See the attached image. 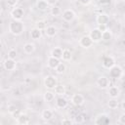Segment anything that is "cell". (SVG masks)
Here are the masks:
<instances>
[{
    "mask_svg": "<svg viewBox=\"0 0 125 125\" xmlns=\"http://www.w3.org/2000/svg\"><path fill=\"white\" fill-rule=\"evenodd\" d=\"M24 30V25L21 21H15L13 20L9 23V31L13 35H21Z\"/></svg>",
    "mask_w": 125,
    "mask_h": 125,
    "instance_id": "6da1fadb",
    "label": "cell"
},
{
    "mask_svg": "<svg viewBox=\"0 0 125 125\" xmlns=\"http://www.w3.org/2000/svg\"><path fill=\"white\" fill-rule=\"evenodd\" d=\"M123 75V69L120 65L114 64L109 68V76L111 78H120Z\"/></svg>",
    "mask_w": 125,
    "mask_h": 125,
    "instance_id": "7a4b0ae2",
    "label": "cell"
},
{
    "mask_svg": "<svg viewBox=\"0 0 125 125\" xmlns=\"http://www.w3.org/2000/svg\"><path fill=\"white\" fill-rule=\"evenodd\" d=\"M44 86L46 87V89H49V90H52L55 88V86L58 84V81H57V78L53 75H47L45 78H44Z\"/></svg>",
    "mask_w": 125,
    "mask_h": 125,
    "instance_id": "3957f363",
    "label": "cell"
},
{
    "mask_svg": "<svg viewBox=\"0 0 125 125\" xmlns=\"http://www.w3.org/2000/svg\"><path fill=\"white\" fill-rule=\"evenodd\" d=\"M109 122H110L109 117L105 113H101V114L97 115V117L95 119L96 125H106V124H109Z\"/></svg>",
    "mask_w": 125,
    "mask_h": 125,
    "instance_id": "277c9868",
    "label": "cell"
},
{
    "mask_svg": "<svg viewBox=\"0 0 125 125\" xmlns=\"http://www.w3.org/2000/svg\"><path fill=\"white\" fill-rule=\"evenodd\" d=\"M23 15H24L23 9L20 8V7L14 8L11 12V16H12L13 20H15V21H21V19L23 18Z\"/></svg>",
    "mask_w": 125,
    "mask_h": 125,
    "instance_id": "5b68a950",
    "label": "cell"
},
{
    "mask_svg": "<svg viewBox=\"0 0 125 125\" xmlns=\"http://www.w3.org/2000/svg\"><path fill=\"white\" fill-rule=\"evenodd\" d=\"M62 20H63L64 21L70 22V21H72L74 20V18H75V13H74L72 10H70V9H66V10H64V11L62 13Z\"/></svg>",
    "mask_w": 125,
    "mask_h": 125,
    "instance_id": "8992f818",
    "label": "cell"
},
{
    "mask_svg": "<svg viewBox=\"0 0 125 125\" xmlns=\"http://www.w3.org/2000/svg\"><path fill=\"white\" fill-rule=\"evenodd\" d=\"M93 44H94V42H93V40L90 38L89 35H84V36H82V37L79 39V45H80L81 47L85 48V49L90 48Z\"/></svg>",
    "mask_w": 125,
    "mask_h": 125,
    "instance_id": "52a82bcc",
    "label": "cell"
},
{
    "mask_svg": "<svg viewBox=\"0 0 125 125\" xmlns=\"http://www.w3.org/2000/svg\"><path fill=\"white\" fill-rule=\"evenodd\" d=\"M97 86L101 89H106L109 86V80L105 76H100L97 79Z\"/></svg>",
    "mask_w": 125,
    "mask_h": 125,
    "instance_id": "ba28073f",
    "label": "cell"
},
{
    "mask_svg": "<svg viewBox=\"0 0 125 125\" xmlns=\"http://www.w3.org/2000/svg\"><path fill=\"white\" fill-rule=\"evenodd\" d=\"M84 102H85V99H84L83 95H81V94H74L71 97V103L76 106L82 105L84 104Z\"/></svg>",
    "mask_w": 125,
    "mask_h": 125,
    "instance_id": "9c48e42d",
    "label": "cell"
},
{
    "mask_svg": "<svg viewBox=\"0 0 125 125\" xmlns=\"http://www.w3.org/2000/svg\"><path fill=\"white\" fill-rule=\"evenodd\" d=\"M96 21L98 24H105L107 25V23L109 22V17L108 15L104 14V13H101L97 16V19H96Z\"/></svg>",
    "mask_w": 125,
    "mask_h": 125,
    "instance_id": "30bf717a",
    "label": "cell"
},
{
    "mask_svg": "<svg viewBox=\"0 0 125 125\" xmlns=\"http://www.w3.org/2000/svg\"><path fill=\"white\" fill-rule=\"evenodd\" d=\"M102 63H103V66H104V68L109 69L112 65L115 64V60H114L113 57H111V56H106V57L104 58Z\"/></svg>",
    "mask_w": 125,
    "mask_h": 125,
    "instance_id": "8fae6325",
    "label": "cell"
},
{
    "mask_svg": "<svg viewBox=\"0 0 125 125\" xmlns=\"http://www.w3.org/2000/svg\"><path fill=\"white\" fill-rule=\"evenodd\" d=\"M89 36H90V38L93 40L94 43H95V42H99V41L102 40V32H101L98 28H94V29L90 32Z\"/></svg>",
    "mask_w": 125,
    "mask_h": 125,
    "instance_id": "7c38bea8",
    "label": "cell"
},
{
    "mask_svg": "<svg viewBox=\"0 0 125 125\" xmlns=\"http://www.w3.org/2000/svg\"><path fill=\"white\" fill-rule=\"evenodd\" d=\"M107 94L110 98H118L120 95V89L117 86H108L107 88Z\"/></svg>",
    "mask_w": 125,
    "mask_h": 125,
    "instance_id": "4fadbf2b",
    "label": "cell"
},
{
    "mask_svg": "<svg viewBox=\"0 0 125 125\" xmlns=\"http://www.w3.org/2000/svg\"><path fill=\"white\" fill-rule=\"evenodd\" d=\"M16 66H17V62L14 59L8 58L4 61V67L6 70H14L16 68Z\"/></svg>",
    "mask_w": 125,
    "mask_h": 125,
    "instance_id": "5bb4252c",
    "label": "cell"
},
{
    "mask_svg": "<svg viewBox=\"0 0 125 125\" xmlns=\"http://www.w3.org/2000/svg\"><path fill=\"white\" fill-rule=\"evenodd\" d=\"M67 100L62 96H59V98L56 100V106L58 108H64L67 106Z\"/></svg>",
    "mask_w": 125,
    "mask_h": 125,
    "instance_id": "9a60e30c",
    "label": "cell"
},
{
    "mask_svg": "<svg viewBox=\"0 0 125 125\" xmlns=\"http://www.w3.org/2000/svg\"><path fill=\"white\" fill-rule=\"evenodd\" d=\"M59 63H60V60H59V59H56V58H54V57H52V56H50V57L48 58L47 64H48V66H49L50 68L55 69Z\"/></svg>",
    "mask_w": 125,
    "mask_h": 125,
    "instance_id": "2e32d148",
    "label": "cell"
},
{
    "mask_svg": "<svg viewBox=\"0 0 125 125\" xmlns=\"http://www.w3.org/2000/svg\"><path fill=\"white\" fill-rule=\"evenodd\" d=\"M17 122L21 125H26V124L29 123V117L24 113H21L17 117Z\"/></svg>",
    "mask_w": 125,
    "mask_h": 125,
    "instance_id": "e0dca14e",
    "label": "cell"
},
{
    "mask_svg": "<svg viewBox=\"0 0 125 125\" xmlns=\"http://www.w3.org/2000/svg\"><path fill=\"white\" fill-rule=\"evenodd\" d=\"M41 36H42L41 30H39V29L36 28V27H34L33 29H31V31H30V37H31V39H33V40H38V39L41 38Z\"/></svg>",
    "mask_w": 125,
    "mask_h": 125,
    "instance_id": "ac0fdd59",
    "label": "cell"
},
{
    "mask_svg": "<svg viewBox=\"0 0 125 125\" xmlns=\"http://www.w3.org/2000/svg\"><path fill=\"white\" fill-rule=\"evenodd\" d=\"M53 115H54V113H53V111H52L51 109H44V110L42 111V113H41L42 119H44V120H46V121H49L50 119H52Z\"/></svg>",
    "mask_w": 125,
    "mask_h": 125,
    "instance_id": "d6986e66",
    "label": "cell"
},
{
    "mask_svg": "<svg viewBox=\"0 0 125 125\" xmlns=\"http://www.w3.org/2000/svg\"><path fill=\"white\" fill-rule=\"evenodd\" d=\"M45 33L48 37H54L56 34H57V28L53 25H50V26H47L45 28Z\"/></svg>",
    "mask_w": 125,
    "mask_h": 125,
    "instance_id": "ffe728a7",
    "label": "cell"
},
{
    "mask_svg": "<svg viewBox=\"0 0 125 125\" xmlns=\"http://www.w3.org/2000/svg\"><path fill=\"white\" fill-rule=\"evenodd\" d=\"M54 90H55V95H58V96H63L66 92L65 87L63 85H58V84L55 86Z\"/></svg>",
    "mask_w": 125,
    "mask_h": 125,
    "instance_id": "44dd1931",
    "label": "cell"
},
{
    "mask_svg": "<svg viewBox=\"0 0 125 125\" xmlns=\"http://www.w3.org/2000/svg\"><path fill=\"white\" fill-rule=\"evenodd\" d=\"M36 7L39 11H46L49 8V5L45 0H38L36 3Z\"/></svg>",
    "mask_w": 125,
    "mask_h": 125,
    "instance_id": "7402d4cb",
    "label": "cell"
},
{
    "mask_svg": "<svg viewBox=\"0 0 125 125\" xmlns=\"http://www.w3.org/2000/svg\"><path fill=\"white\" fill-rule=\"evenodd\" d=\"M35 50V45L33 43H26L23 46V52L25 54H31Z\"/></svg>",
    "mask_w": 125,
    "mask_h": 125,
    "instance_id": "603a6c76",
    "label": "cell"
},
{
    "mask_svg": "<svg viewBox=\"0 0 125 125\" xmlns=\"http://www.w3.org/2000/svg\"><path fill=\"white\" fill-rule=\"evenodd\" d=\"M112 38V32L109 29H105L102 32V40L103 41H109Z\"/></svg>",
    "mask_w": 125,
    "mask_h": 125,
    "instance_id": "cb8c5ba5",
    "label": "cell"
},
{
    "mask_svg": "<svg viewBox=\"0 0 125 125\" xmlns=\"http://www.w3.org/2000/svg\"><path fill=\"white\" fill-rule=\"evenodd\" d=\"M62 48H55L51 52V56L56 58V59H59V60L62 59Z\"/></svg>",
    "mask_w": 125,
    "mask_h": 125,
    "instance_id": "d4e9b609",
    "label": "cell"
},
{
    "mask_svg": "<svg viewBox=\"0 0 125 125\" xmlns=\"http://www.w3.org/2000/svg\"><path fill=\"white\" fill-rule=\"evenodd\" d=\"M107 105L109 108L111 109H115L119 106V102L117 101V98H111L108 102H107Z\"/></svg>",
    "mask_w": 125,
    "mask_h": 125,
    "instance_id": "484cf974",
    "label": "cell"
},
{
    "mask_svg": "<svg viewBox=\"0 0 125 125\" xmlns=\"http://www.w3.org/2000/svg\"><path fill=\"white\" fill-rule=\"evenodd\" d=\"M71 57H72V54H71L70 50H68V49H63L62 50V61H64V62L70 61L71 60Z\"/></svg>",
    "mask_w": 125,
    "mask_h": 125,
    "instance_id": "4316f807",
    "label": "cell"
},
{
    "mask_svg": "<svg viewBox=\"0 0 125 125\" xmlns=\"http://www.w3.org/2000/svg\"><path fill=\"white\" fill-rule=\"evenodd\" d=\"M55 99V93L51 92V91H46L44 94V100L46 102H52Z\"/></svg>",
    "mask_w": 125,
    "mask_h": 125,
    "instance_id": "83f0119b",
    "label": "cell"
},
{
    "mask_svg": "<svg viewBox=\"0 0 125 125\" xmlns=\"http://www.w3.org/2000/svg\"><path fill=\"white\" fill-rule=\"evenodd\" d=\"M50 13H51L52 16L57 17V16H59V15L62 14V11H61V8L60 7H58V6H52V8L50 10Z\"/></svg>",
    "mask_w": 125,
    "mask_h": 125,
    "instance_id": "f1b7e54d",
    "label": "cell"
},
{
    "mask_svg": "<svg viewBox=\"0 0 125 125\" xmlns=\"http://www.w3.org/2000/svg\"><path fill=\"white\" fill-rule=\"evenodd\" d=\"M65 64L63 63V62H60V63L57 65V67L55 68V70H56V72L57 73H59V74H62V73H63L64 72V70H65Z\"/></svg>",
    "mask_w": 125,
    "mask_h": 125,
    "instance_id": "f546056e",
    "label": "cell"
},
{
    "mask_svg": "<svg viewBox=\"0 0 125 125\" xmlns=\"http://www.w3.org/2000/svg\"><path fill=\"white\" fill-rule=\"evenodd\" d=\"M36 28H38L39 30H45L46 28V22L44 21H38L36 22Z\"/></svg>",
    "mask_w": 125,
    "mask_h": 125,
    "instance_id": "4dcf8cb0",
    "label": "cell"
},
{
    "mask_svg": "<svg viewBox=\"0 0 125 125\" xmlns=\"http://www.w3.org/2000/svg\"><path fill=\"white\" fill-rule=\"evenodd\" d=\"M16 57H17V51H16L15 49H11V50L8 52V58L15 60Z\"/></svg>",
    "mask_w": 125,
    "mask_h": 125,
    "instance_id": "1f68e13d",
    "label": "cell"
},
{
    "mask_svg": "<svg viewBox=\"0 0 125 125\" xmlns=\"http://www.w3.org/2000/svg\"><path fill=\"white\" fill-rule=\"evenodd\" d=\"M119 124H121V125H124L125 124V113L123 112V113H121L120 114V116L118 117V121H117Z\"/></svg>",
    "mask_w": 125,
    "mask_h": 125,
    "instance_id": "d6a6232c",
    "label": "cell"
},
{
    "mask_svg": "<svg viewBox=\"0 0 125 125\" xmlns=\"http://www.w3.org/2000/svg\"><path fill=\"white\" fill-rule=\"evenodd\" d=\"M6 3L9 7H16V5L18 4V0H6Z\"/></svg>",
    "mask_w": 125,
    "mask_h": 125,
    "instance_id": "836d02e7",
    "label": "cell"
},
{
    "mask_svg": "<svg viewBox=\"0 0 125 125\" xmlns=\"http://www.w3.org/2000/svg\"><path fill=\"white\" fill-rule=\"evenodd\" d=\"M18 109V107L16 106V104H9V106H8V111L12 114L13 112H15L16 110Z\"/></svg>",
    "mask_w": 125,
    "mask_h": 125,
    "instance_id": "e575fe53",
    "label": "cell"
},
{
    "mask_svg": "<svg viewBox=\"0 0 125 125\" xmlns=\"http://www.w3.org/2000/svg\"><path fill=\"white\" fill-rule=\"evenodd\" d=\"M61 123H62V125H71V124H72V121H71L70 119H68V118H63V119L61 121Z\"/></svg>",
    "mask_w": 125,
    "mask_h": 125,
    "instance_id": "d590c367",
    "label": "cell"
},
{
    "mask_svg": "<svg viewBox=\"0 0 125 125\" xmlns=\"http://www.w3.org/2000/svg\"><path fill=\"white\" fill-rule=\"evenodd\" d=\"M101 32H103V31H104L105 29H107V26L105 25V24H98V27H97Z\"/></svg>",
    "mask_w": 125,
    "mask_h": 125,
    "instance_id": "8d00e7d4",
    "label": "cell"
},
{
    "mask_svg": "<svg viewBox=\"0 0 125 125\" xmlns=\"http://www.w3.org/2000/svg\"><path fill=\"white\" fill-rule=\"evenodd\" d=\"M45 1L47 2V4H48L49 6H55L56 3L58 2V0H45Z\"/></svg>",
    "mask_w": 125,
    "mask_h": 125,
    "instance_id": "74e56055",
    "label": "cell"
},
{
    "mask_svg": "<svg viewBox=\"0 0 125 125\" xmlns=\"http://www.w3.org/2000/svg\"><path fill=\"white\" fill-rule=\"evenodd\" d=\"M101 5H108L110 3V0H98Z\"/></svg>",
    "mask_w": 125,
    "mask_h": 125,
    "instance_id": "f35d334b",
    "label": "cell"
},
{
    "mask_svg": "<svg viewBox=\"0 0 125 125\" xmlns=\"http://www.w3.org/2000/svg\"><path fill=\"white\" fill-rule=\"evenodd\" d=\"M21 113V110H20V109H17L15 112H13V113H12V115H13L15 118H17V117H18V116H19Z\"/></svg>",
    "mask_w": 125,
    "mask_h": 125,
    "instance_id": "ab89813d",
    "label": "cell"
},
{
    "mask_svg": "<svg viewBox=\"0 0 125 125\" xmlns=\"http://www.w3.org/2000/svg\"><path fill=\"white\" fill-rule=\"evenodd\" d=\"M80 2H81V4H83V5H88V4L90 3V0H80Z\"/></svg>",
    "mask_w": 125,
    "mask_h": 125,
    "instance_id": "60d3db41",
    "label": "cell"
}]
</instances>
